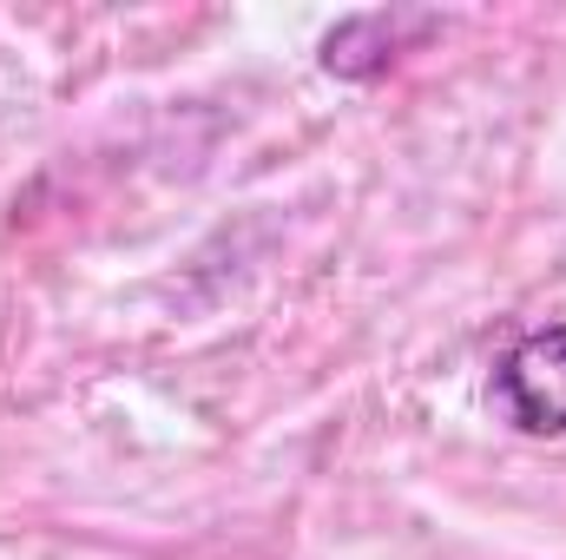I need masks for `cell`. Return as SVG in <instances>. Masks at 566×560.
<instances>
[{
    "instance_id": "obj_1",
    "label": "cell",
    "mask_w": 566,
    "mask_h": 560,
    "mask_svg": "<svg viewBox=\"0 0 566 560\" xmlns=\"http://www.w3.org/2000/svg\"><path fill=\"white\" fill-rule=\"evenodd\" d=\"M494 403L521 435H566V323L527 330L494 363Z\"/></svg>"
},
{
    "instance_id": "obj_2",
    "label": "cell",
    "mask_w": 566,
    "mask_h": 560,
    "mask_svg": "<svg viewBox=\"0 0 566 560\" xmlns=\"http://www.w3.org/2000/svg\"><path fill=\"white\" fill-rule=\"evenodd\" d=\"M422 33H434V13H349L343 27L323 33L316 60L336 80H382L409 53V40H422Z\"/></svg>"
}]
</instances>
